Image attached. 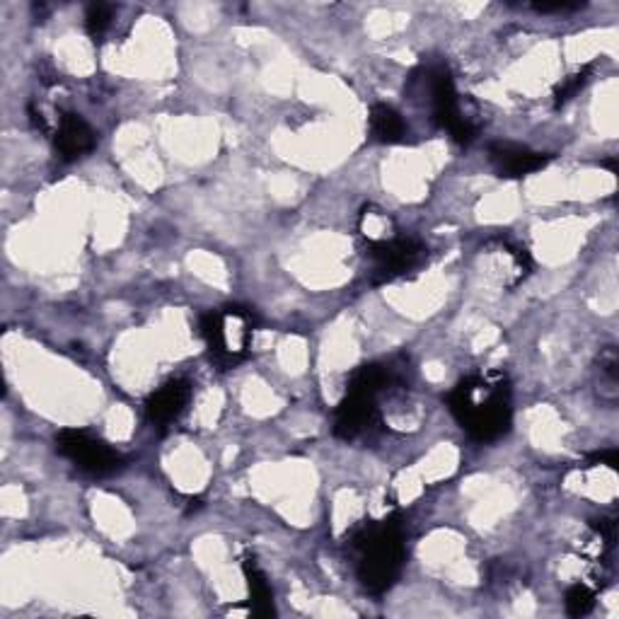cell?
<instances>
[{"label":"cell","instance_id":"4","mask_svg":"<svg viewBox=\"0 0 619 619\" xmlns=\"http://www.w3.org/2000/svg\"><path fill=\"white\" fill-rule=\"evenodd\" d=\"M373 259V284H389L414 274L428 257V249L416 237H383L369 245Z\"/></svg>","mask_w":619,"mask_h":619},{"label":"cell","instance_id":"11","mask_svg":"<svg viewBox=\"0 0 619 619\" xmlns=\"http://www.w3.org/2000/svg\"><path fill=\"white\" fill-rule=\"evenodd\" d=\"M243 574L247 580V593H249V612L255 617H274V593L267 576L257 566L255 557H247L243 562Z\"/></svg>","mask_w":619,"mask_h":619},{"label":"cell","instance_id":"17","mask_svg":"<svg viewBox=\"0 0 619 619\" xmlns=\"http://www.w3.org/2000/svg\"><path fill=\"white\" fill-rule=\"evenodd\" d=\"M590 465H608L610 470H617L619 452L617 450H602V452L590 455Z\"/></svg>","mask_w":619,"mask_h":619},{"label":"cell","instance_id":"10","mask_svg":"<svg viewBox=\"0 0 619 619\" xmlns=\"http://www.w3.org/2000/svg\"><path fill=\"white\" fill-rule=\"evenodd\" d=\"M489 158L503 177H525L547 166L545 153H537V150H530L527 146H517L509 141L491 143Z\"/></svg>","mask_w":619,"mask_h":619},{"label":"cell","instance_id":"13","mask_svg":"<svg viewBox=\"0 0 619 619\" xmlns=\"http://www.w3.org/2000/svg\"><path fill=\"white\" fill-rule=\"evenodd\" d=\"M590 75H593V66H584L580 71H576L574 75H568V78H564L557 87H554V107H562L566 105L568 99H574L580 90H584L586 83L590 81Z\"/></svg>","mask_w":619,"mask_h":619},{"label":"cell","instance_id":"6","mask_svg":"<svg viewBox=\"0 0 619 619\" xmlns=\"http://www.w3.org/2000/svg\"><path fill=\"white\" fill-rule=\"evenodd\" d=\"M428 87H431V105H434L436 124L440 129H446L458 143H472L477 129L470 119L462 117L458 90H455L450 71L444 66L428 71Z\"/></svg>","mask_w":619,"mask_h":619},{"label":"cell","instance_id":"1","mask_svg":"<svg viewBox=\"0 0 619 619\" xmlns=\"http://www.w3.org/2000/svg\"><path fill=\"white\" fill-rule=\"evenodd\" d=\"M455 419L479 444H491L511 428L513 395L506 373H477L465 377L448 395Z\"/></svg>","mask_w":619,"mask_h":619},{"label":"cell","instance_id":"2","mask_svg":"<svg viewBox=\"0 0 619 619\" xmlns=\"http://www.w3.org/2000/svg\"><path fill=\"white\" fill-rule=\"evenodd\" d=\"M353 547L359 552V580L365 590L373 593V596H383L385 590L395 586L404 559H407L404 533L397 515L365 525L353 537Z\"/></svg>","mask_w":619,"mask_h":619},{"label":"cell","instance_id":"7","mask_svg":"<svg viewBox=\"0 0 619 619\" xmlns=\"http://www.w3.org/2000/svg\"><path fill=\"white\" fill-rule=\"evenodd\" d=\"M375 426H381L377 397L346 389V397L339 402L334 412V436L341 440H356L371 434Z\"/></svg>","mask_w":619,"mask_h":619},{"label":"cell","instance_id":"12","mask_svg":"<svg viewBox=\"0 0 619 619\" xmlns=\"http://www.w3.org/2000/svg\"><path fill=\"white\" fill-rule=\"evenodd\" d=\"M369 126H371V136L377 143H387V146L402 143L404 136H407V124H404L402 114L395 107L383 103L371 107Z\"/></svg>","mask_w":619,"mask_h":619},{"label":"cell","instance_id":"16","mask_svg":"<svg viewBox=\"0 0 619 619\" xmlns=\"http://www.w3.org/2000/svg\"><path fill=\"white\" fill-rule=\"evenodd\" d=\"M600 365H602V371L608 373L612 381L617 377V365H619V359H617V351L615 346H608L602 353H600Z\"/></svg>","mask_w":619,"mask_h":619},{"label":"cell","instance_id":"15","mask_svg":"<svg viewBox=\"0 0 619 619\" xmlns=\"http://www.w3.org/2000/svg\"><path fill=\"white\" fill-rule=\"evenodd\" d=\"M111 28V8L105 3H93L85 12V30L93 40H103Z\"/></svg>","mask_w":619,"mask_h":619},{"label":"cell","instance_id":"8","mask_svg":"<svg viewBox=\"0 0 619 619\" xmlns=\"http://www.w3.org/2000/svg\"><path fill=\"white\" fill-rule=\"evenodd\" d=\"M189 399H192V385L182 381V377L168 381L166 385L158 387L146 402L148 421L156 428H168L170 424L180 419L182 412L186 409Z\"/></svg>","mask_w":619,"mask_h":619},{"label":"cell","instance_id":"14","mask_svg":"<svg viewBox=\"0 0 619 619\" xmlns=\"http://www.w3.org/2000/svg\"><path fill=\"white\" fill-rule=\"evenodd\" d=\"M564 605H566V612L572 617H586L593 612V608H596V593L584 584H576L566 590Z\"/></svg>","mask_w":619,"mask_h":619},{"label":"cell","instance_id":"18","mask_svg":"<svg viewBox=\"0 0 619 619\" xmlns=\"http://www.w3.org/2000/svg\"><path fill=\"white\" fill-rule=\"evenodd\" d=\"M580 8H584V3H552V6L537 3V6H533V10H537V12H574Z\"/></svg>","mask_w":619,"mask_h":619},{"label":"cell","instance_id":"5","mask_svg":"<svg viewBox=\"0 0 619 619\" xmlns=\"http://www.w3.org/2000/svg\"><path fill=\"white\" fill-rule=\"evenodd\" d=\"M56 450L78 467V470L93 477H109L124 467V460L117 450H111L105 440L95 438L93 434L78 431V428L61 431L56 436Z\"/></svg>","mask_w":619,"mask_h":619},{"label":"cell","instance_id":"3","mask_svg":"<svg viewBox=\"0 0 619 619\" xmlns=\"http://www.w3.org/2000/svg\"><path fill=\"white\" fill-rule=\"evenodd\" d=\"M255 330L257 314L243 306L211 310L201 318V337L221 369H233L247 359Z\"/></svg>","mask_w":619,"mask_h":619},{"label":"cell","instance_id":"9","mask_svg":"<svg viewBox=\"0 0 619 619\" xmlns=\"http://www.w3.org/2000/svg\"><path fill=\"white\" fill-rule=\"evenodd\" d=\"M95 143H97L95 129L81 117V114L66 111L58 119V129L54 134V146H56V153L63 160L73 162V160L87 156L95 148Z\"/></svg>","mask_w":619,"mask_h":619}]
</instances>
